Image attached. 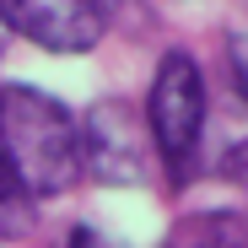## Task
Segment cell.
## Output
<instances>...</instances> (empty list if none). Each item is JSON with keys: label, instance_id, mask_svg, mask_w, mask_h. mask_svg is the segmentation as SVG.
Wrapping results in <instances>:
<instances>
[{"label": "cell", "instance_id": "52a82bcc", "mask_svg": "<svg viewBox=\"0 0 248 248\" xmlns=\"http://www.w3.org/2000/svg\"><path fill=\"white\" fill-rule=\"evenodd\" d=\"M65 248H113V243L92 227H76V232H65Z\"/></svg>", "mask_w": 248, "mask_h": 248}, {"label": "cell", "instance_id": "277c9868", "mask_svg": "<svg viewBox=\"0 0 248 248\" xmlns=\"http://www.w3.org/2000/svg\"><path fill=\"white\" fill-rule=\"evenodd\" d=\"M0 27L22 32L27 44L49 54H87L108 32V6H97V0H6Z\"/></svg>", "mask_w": 248, "mask_h": 248}, {"label": "cell", "instance_id": "5b68a950", "mask_svg": "<svg viewBox=\"0 0 248 248\" xmlns=\"http://www.w3.org/2000/svg\"><path fill=\"white\" fill-rule=\"evenodd\" d=\"M156 248H248V227H243V211H232V205L189 211L184 221L168 227Z\"/></svg>", "mask_w": 248, "mask_h": 248}, {"label": "cell", "instance_id": "3957f363", "mask_svg": "<svg viewBox=\"0 0 248 248\" xmlns=\"http://www.w3.org/2000/svg\"><path fill=\"white\" fill-rule=\"evenodd\" d=\"M76 135H81V173H87L92 184L130 189V184L151 178L156 156H151V140H146V124H140V113L124 97L92 103L76 119Z\"/></svg>", "mask_w": 248, "mask_h": 248}, {"label": "cell", "instance_id": "8992f818", "mask_svg": "<svg viewBox=\"0 0 248 248\" xmlns=\"http://www.w3.org/2000/svg\"><path fill=\"white\" fill-rule=\"evenodd\" d=\"M32 227V200L6 178V168H0V237H16Z\"/></svg>", "mask_w": 248, "mask_h": 248}, {"label": "cell", "instance_id": "7a4b0ae2", "mask_svg": "<svg viewBox=\"0 0 248 248\" xmlns=\"http://www.w3.org/2000/svg\"><path fill=\"white\" fill-rule=\"evenodd\" d=\"M205 113H211V87H205V70L189 49H168L151 70V92H146V140L151 156L168 168L173 178H184L200 156L205 140Z\"/></svg>", "mask_w": 248, "mask_h": 248}, {"label": "cell", "instance_id": "ba28073f", "mask_svg": "<svg viewBox=\"0 0 248 248\" xmlns=\"http://www.w3.org/2000/svg\"><path fill=\"white\" fill-rule=\"evenodd\" d=\"M0 38H6V27H0Z\"/></svg>", "mask_w": 248, "mask_h": 248}, {"label": "cell", "instance_id": "6da1fadb", "mask_svg": "<svg viewBox=\"0 0 248 248\" xmlns=\"http://www.w3.org/2000/svg\"><path fill=\"white\" fill-rule=\"evenodd\" d=\"M0 168L27 200H54L81 178L76 113L22 81L0 87Z\"/></svg>", "mask_w": 248, "mask_h": 248}]
</instances>
